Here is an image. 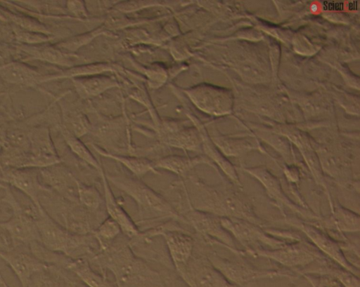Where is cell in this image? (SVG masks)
<instances>
[{"instance_id": "cell-1", "label": "cell", "mask_w": 360, "mask_h": 287, "mask_svg": "<svg viewBox=\"0 0 360 287\" xmlns=\"http://www.w3.org/2000/svg\"><path fill=\"white\" fill-rule=\"evenodd\" d=\"M187 196L193 209L221 218H236L266 227L256 213L248 197L226 183L219 186L205 184L195 176L188 179Z\"/></svg>"}, {"instance_id": "cell-2", "label": "cell", "mask_w": 360, "mask_h": 287, "mask_svg": "<svg viewBox=\"0 0 360 287\" xmlns=\"http://www.w3.org/2000/svg\"><path fill=\"white\" fill-rule=\"evenodd\" d=\"M39 242L49 250L70 258L85 249L86 238L58 222L44 208L37 220Z\"/></svg>"}, {"instance_id": "cell-3", "label": "cell", "mask_w": 360, "mask_h": 287, "mask_svg": "<svg viewBox=\"0 0 360 287\" xmlns=\"http://www.w3.org/2000/svg\"><path fill=\"white\" fill-rule=\"evenodd\" d=\"M106 177L109 182L132 198L143 208L172 218H181L163 196L143 182L123 175H106Z\"/></svg>"}, {"instance_id": "cell-4", "label": "cell", "mask_w": 360, "mask_h": 287, "mask_svg": "<svg viewBox=\"0 0 360 287\" xmlns=\"http://www.w3.org/2000/svg\"><path fill=\"white\" fill-rule=\"evenodd\" d=\"M245 252L253 257L271 259L293 270L301 269L316 260L326 257L311 243L304 239L288 243L276 249L258 248Z\"/></svg>"}, {"instance_id": "cell-5", "label": "cell", "mask_w": 360, "mask_h": 287, "mask_svg": "<svg viewBox=\"0 0 360 287\" xmlns=\"http://www.w3.org/2000/svg\"><path fill=\"white\" fill-rule=\"evenodd\" d=\"M207 258L212 265L235 286H243L263 279L276 277L295 279L298 276L287 271L258 269L243 262L222 258L215 253H210Z\"/></svg>"}, {"instance_id": "cell-6", "label": "cell", "mask_w": 360, "mask_h": 287, "mask_svg": "<svg viewBox=\"0 0 360 287\" xmlns=\"http://www.w3.org/2000/svg\"><path fill=\"white\" fill-rule=\"evenodd\" d=\"M284 222L303 232L311 243L324 255L333 260L345 269L359 276V269L355 267L346 258L340 241L330 236L326 231L313 222L294 218L285 217Z\"/></svg>"}, {"instance_id": "cell-7", "label": "cell", "mask_w": 360, "mask_h": 287, "mask_svg": "<svg viewBox=\"0 0 360 287\" xmlns=\"http://www.w3.org/2000/svg\"><path fill=\"white\" fill-rule=\"evenodd\" d=\"M184 218L208 242L225 247L237 255H246L245 251L237 248L235 239L222 225L221 217L192 208Z\"/></svg>"}, {"instance_id": "cell-8", "label": "cell", "mask_w": 360, "mask_h": 287, "mask_svg": "<svg viewBox=\"0 0 360 287\" xmlns=\"http://www.w3.org/2000/svg\"><path fill=\"white\" fill-rule=\"evenodd\" d=\"M222 225L226 229L245 251L268 246L269 249H276L284 246L288 243L282 239L269 234L264 227L250 222L236 219L221 218Z\"/></svg>"}, {"instance_id": "cell-9", "label": "cell", "mask_w": 360, "mask_h": 287, "mask_svg": "<svg viewBox=\"0 0 360 287\" xmlns=\"http://www.w3.org/2000/svg\"><path fill=\"white\" fill-rule=\"evenodd\" d=\"M177 272L188 287H235L208 258L192 256L186 267Z\"/></svg>"}, {"instance_id": "cell-10", "label": "cell", "mask_w": 360, "mask_h": 287, "mask_svg": "<svg viewBox=\"0 0 360 287\" xmlns=\"http://www.w3.org/2000/svg\"><path fill=\"white\" fill-rule=\"evenodd\" d=\"M44 186L57 196L72 203H79L78 179L63 163L39 169Z\"/></svg>"}, {"instance_id": "cell-11", "label": "cell", "mask_w": 360, "mask_h": 287, "mask_svg": "<svg viewBox=\"0 0 360 287\" xmlns=\"http://www.w3.org/2000/svg\"><path fill=\"white\" fill-rule=\"evenodd\" d=\"M0 182L16 188L27 196L39 208L41 194L51 191L40 180L39 169L4 168L0 172Z\"/></svg>"}, {"instance_id": "cell-12", "label": "cell", "mask_w": 360, "mask_h": 287, "mask_svg": "<svg viewBox=\"0 0 360 287\" xmlns=\"http://www.w3.org/2000/svg\"><path fill=\"white\" fill-rule=\"evenodd\" d=\"M245 171L262 184L268 196L281 210L284 217H285L284 208L286 207L305 218L314 219V220L321 218V217L310 213L309 210L302 208L294 203L283 192L279 179L267 169L264 168H245Z\"/></svg>"}, {"instance_id": "cell-13", "label": "cell", "mask_w": 360, "mask_h": 287, "mask_svg": "<svg viewBox=\"0 0 360 287\" xmlns=\"http://www.w3.org/2000/svg\"><path fill=\"white\" fill-rule=\"evenodd\" d=\"M12 235L20 246H29L39 241L37 221L30 206H23L19 203L13 209L11 217L0 222Z\"/></svg>"}, {"instance_id": "cell-14", "label": "cell", "mask_w": 360, "mask_h": 287, "mask_svg": "<svg viewBox=\"0 0 360 287\" xmlns=\"http://www.w3.org/2000/svg\"><path fill=\"white\" fill-rule=\"evenodd\" d=\"M160 235L165 240L176 271H180L186 267L193 256L195 244L193 238L174 225H167Z\"/></svg>"}, {"instance_id": "cell-15", "label": "cell", "mask_w": 360, "mask_h": 287, "mask_svg": "<svg viewBox=\"0 0 360 287\" xmlns=\"http://www.w3.org/2000/svg\"><path fill=\"white\" fill-rule=\"evenodd\" d=\"M1 258L14 272L22 287H29L32 277L38 272L48 269L51 265L41 261L30 251L16 250L0 253Z\"/></svg>"}, {"instance_id": "cell-16", "label": "cell", "mask_w": 360, "mask_h": 287, "mask_svg": "<svg viewBox=\"0 0 360 287\" xmlns=\"http://www.w3.org/2000/svg\"><path fill=\"white\" fill-rule=\"evenodd\" d=\"M313 223L327 233H335L338 239H342L343 241L347 240L343 232H359L360 229L359 215L335 202L330 217L321 218Z\"/></svg>"}, {"instance_id": "cell-17", "label": "cell", "mask_w": 360, "mask_h": 287, "mask_svg": "<svg viewBox=\"0 0 360 287\" xmlns=\"http://www.w3.org/2000/svg\"><path fill=\"white\" fill-rule=\"evenodd\" d=\"M332 261L325 257L295 272L298 276L303 274L328 276L339 281L344 287H360L359 276L345 269L337 263L333 264Z\"/></svg>"}, {"instance_id": "cell-18", "label": "cell", "mask_w": 360, "mask_h": 287, "mask_svg": "<svg viewBox=\"0 0 360 287\" xmlns=\"http://www.w3.org/2000/svg\"><path fill=\"white\" fill-rule=\"evenodd\" d=\"M100 173L104 187L105 203L109 217L118 223L125 235L131 238L139 236L141 233V230L117 200L103 169L100 171Z\"/></svg>"}, {"instance_id": "cell-19", "label": "cell", "mask_w": 360, "mask_h": 287, "mask_svg": "<svg viewBox=\"0 0 360 287\" xmlns=\"http://www.w3.org/2000/svg\"><path fill=\"white\" fill-rule=\"evenodd\" d=\"M44 76L24 62H13L0 66V78L13 85L36 87L41 84Z\"/></svg>"}, {"instance_id": "cell-20", "label": "cell", "mask_w": 360, "mask_h": 287, "mask_svg": "<svg viewBox=\"0 0 360 287\" xmlns=\"http://www.w3.org/2000/svg\"><path fill=\"white\" fill-rule=\"evenodd\" d=\"M61 267L75 274L88 287H117L107 276L93 269L83 258L65 256Z\"/></svg>"}, {"instance_id": "cell-21", "label": "cell", "mask_w": 360, "mask_h": 287, "mask_svg": "<svg viewBox=\"0 0 360 287\" xmlns=\"http://www.w3.org/2000/svg\"><path fill=\"white\" fill-rule=\"evenodd\" d=\"M17 49L27 55V58L22 60L23 62L38 60L65 67L72 65L71 56L56 46L48 44L39 46L18 44Z\"/></svg>"}, {"instance_id": "cell-22", "label": "cell", "mask_w": 360, "mask_h": 287, "mask_svg": "<svg viewBox=\"0 0 360 287\" xmlns=\"http://www.w3.org/2000/svg\"><path fill=\"white\" fill-rule=\"evenodd\" d=\"M211 164L203 157L190 158L183 156L172 155L163 157L154 163L155 168H161L177 175L185 177L195 167L200 164Z\"/></svg>"}, {"instance_id": "cell-23", "label": "cell", "mask_w": 360, "mask_h": 287, "mask_svg": "<svg viewBox=\"0 0 360 287\" xmlns=\"http://www.w3.org/2000/svg\"><path fill=\"white\" fill-rule=\"evenodd\" d=\"M94 147L101 156L120 162L137 177L144 176L148 173L160 174L155 168L154 163L147 159L115 155L95 146Z\"/></svg>"}, {"instance_id": "cell-24", "label": "cell", "mask_w": 360, "mask_h": 287, "mask_svg": "<svg viewBox=\"0 0 360 287\" xmlns=\"http://www.w3.org/2000/svg\"><path fill=\"white\" fill-rule=\"evenodd\" d=\"M31 152L40 156H58V153L47 127L30 130Z\"/></svg>"}, {"instance_id": "cell-25", "label": "cell", "mask_w": 360, "mask_h": 287, "mask_svg": "<svg viewBox=\"0 0 360 287\" xmlns=\"http://www.w3.org/2000/svg\"><path fill=\"white\" fill-rule=\"evenodd\" d=\"M63 135L67 145L76 156L99 172L103 169L98 160L77 137L65 128L63 130Z\"/></svg>"}, {"instance_id": "cell-26", "label": "cell", "mask_w": 360, "mask_h": 287, "mask_svg": "<svg viewBox=\"0 0 360 287\" xmlns=\"http://www.w3.org/2000/svg\"><path fill=\"white\" fill-rule=\"evenodd\" d=\"M67 278L61 273L60 267L51 265L48 269L37 273L29 287H63Z\"/></svg>"}, {"instance_id": "cell-27", "label": "cell", "mask_w": 360, "mask_h": 287, "mask_svg": "<svg viewBox=\"0 0 360 287\" xmlns=\"http://www.w3.org/2000/svg\"><path fill=\"white\" fill-rule=\"evenodd\" d=\"M73 82L80 93L96 95L105 90L115 86V83L110 78L80 79L75 78Z\"/></svg>"}, {"instance_id": "cell-28", "label": "cell", "mask_w": 360, "mask_h": 287, "mask_svg": "<svg viewBox=\"0 0 360 287\" xmlns=\"http://www.w3.org/2000/svg\"><path fill=\"white\" fill-rule=\"evenodd\" d=\"M79 202L88 209L96 211L102 202V197L98 190L94 186L88 185L78 180Z\"/></svg>"}, {"instance_id": "cell-29", "label": "cell", "mask_w": 360, "mask_h": 287, "mask_svg": "<svg viewBox=\"0 0 360 287\" xmlns=\"http://www.w3.org/2000/svg\"><path fill=\"white\" fill-rule=\"evenodd\" d=\"M168 145L190 151H196L199 147V141L193 133L182 131L169 135L165 140Z\"/></svg>"}, {"instance_id": "cell-30", "label": "cell", "mask_w": 360, "mask_h": 287, "mask_svg": "<svg viewBox=\"0 0 360 287\" xmlns=\"http://www.w3.org/2000/svg\"><path fill=\"white\" fill-rule=\"evenodd\" d=\"M122 232L118 223L110 217L105 220L99 227L94 231V234L101 245L114 240Z\"/></svg>"}, {"instance_id": "cell-31", "label": "cell", "mask_w": 360, "mask_h": 287, "mask_svg": "<svg viewBox=\"0 0 360 287\" xmlns=\"http://www.w3.org/2000/svg\"><path fill=\"white\" fill-rule=\"evenodd\" d=\"M6 138L9 147L22 152H31L30 131L6 130Z\"/></svg>"}, {"instance_id": "cell-32", "label": "cell", "mask_w": 360, "mask_h": 287, "mask_svg": "<svg viewBox=\"0 0 360 287\" xmlns=\"http://www.w3.org/2000/svg\"><path fill=\"white\" fill-rule=\"evenodd\" d=\"M13 31L19 44L39 46L47 44L53 39L51 35L25 31L13 25Z\"/></svg>"}, {"instance_id": "cell-33", "label": "cell", "mask_w": 360, "mask_h": 287, "mask_svg": "<svg viewBox=\"0 0 360 287\" xmlns=\"http://www.w3.org/2000/svg\"><path fill=\"white\" fill-rule=\"evenodd\" d=\"M302 276L305 278L312 287H344L339 281L328 276L303 274Z\"/></svg>"}, {"instance_id": "cell-34", "label": "cell", "mask_w": 360, "mask_h": 287, "mask_svg": "<svg viewBox=\"0 0 360 287\" xmlns=\"http://www.w3.org/2000/svg\"><path fill=\"white\" fill-rule=\"evenodd\" d=\"M20 247L10 232L0 224V253H8Z\"/></svg>"}, {"instance_id": "cell-35", "label": "cell", "mask_w": 360, "mask_h": 287, "mask_svg": "<svg viewBox=\"0 0 360 287\" xmlns=\"http://www.w3.org/2000/svg\"><path fill=\"white\" fill-rule=\"evenodd\" d=\"M285 175L288 181L292 183L297 182L300 180V175L297 172L289 170L285 171Z\"/></svg>"}, {"instance_id": "cell-36", "label": "cell", "mask_w": 360, "mask_h": 287, "mask_svg": "<svg viewBox=\"0 0 360 287\" xmlns=\"http://www.w3.org/2000/svg\"><path fill=\"white\" fill-rule=\"evenodd\" d=\"M0 21L8 23V11L0 5Z\"/></svg>"}, {"instance_id": "cell-37", "label": "cell", "mask_w": 360, "mask_h": 287, "mask_svg": "<svg viewBox=\"0 0 360 287\" xmlns=\"http://www.w3.org/2000/svg\"><path fill=\"white\" fill-rule=\"evenodd\" d=\"M63 287H77V283L67 278Z\"/></svg>"}, {"instance_id": "cell-38", "label": "cell", "mask_w": 360, "mask_h": 287, "mask_svg": "<svg viewBox=\"0 0 360 287\" xmlns=\"http://www.w3.org/2000/svg\"><path fill=\"white\" fill-rule=\"evenodd\" d=\"M3 51H4V46L1 44V43H0V53H2Z\"/></svg>"}, {"instance_id": "cell-39", "label": "cell", "mask_w": 360, "mask_h": 287, "mask_svg": "<svg viewBox=\"0 0 360 287\" xmlns=\"http://www.w3.org/2000/svg\"><path fill=\"white\" fill-rule=\"evenodd\" d=\"M3 276L1 272H0V278H1Z\"/></svg>"}]
</instances>
